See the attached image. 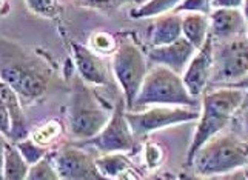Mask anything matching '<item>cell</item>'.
I'll return each mask as SVG.
<instances>
[{
	"mask_svg": "<svg viewBox=\"0 0 248 180\" xmlns=\"http://www.w3.org/2000/svg\"><path fill=\"white\" fill-rule=\"evenodd\" d=\"M117 42L114 39L113 34L109 32H105V31H100V32H96L93 34L91 37V42H90V48L96 51L97 54H104V56H108L114 54V51L117 49Z\"/></svg>",
	"mask_w": 248,
	"mask_h": 180,
	"instance_id": "cb8c5ba5",
	"label": "cell"
},
{
	"mask_svg": "<svg viewBox=\"0 0 248 180\" xmlns=\"http://www.w3.org/2000/svg\"><path fill=\"white\" fill-rule=\"evenodd\" d=\"M196 49L190 42H188L184 36L177 39L176 42L170 45H162V46H151L148 51V60L155 65L167 66L170 70H173L177 74H184L186 70L188 63L196 54Z\"/></svg>",
	"mask_w": 248,
	"mask_h": 180,
	"instance_id": "4fadbf2b",
	"label": "cell"
},
{
	"mask_svg": "<svg viewBox=\"0 0 248 180\" xmlns=\"http://www.w3.org/2000/svg\"><path fill=\"white\" fill-rule=\"evenodd\" d=\"M245 17L242 10H228L217 8L210 13V34L213 39L227 40L241 36L245 30Z\"/></svg>",
	"mask_w": 248,
	"mask_h": 180,
	"instance_id": "5bb4252c",
	"label": "cell"
},
{
	"mask_svg": "<svg viewBox=\"0 0 248 180\" xmlns=\"http://www.w3.org/2000/svg\"><path fill=\"white\" fill-rule=\"evenodd\" d=\"M113 111L102 102L87 82L78 75L73 83L70 108H68V128L74 139L88 140L102 131Z\"/></svg>",
	"mask_w": 248,
	"mask_h": 180,
	"instance_id": "5b68a950",
	"label": "cell"
},
{
	"mask_svg": "<svg viewBox=\"0 0 248 180\" xmlns=\"http://www.w3.org/2000/svg\"><path fill=\"white\" fill-rule=\"evenodd\" d=\"M245 128H247V133H248V109H247V114H245Z\"/></svg>",
	"mask_w": 248,
	"mask_h": 180,
	"instance_id": "1f68e13d",
	"label": "cell"
},
{
	"mask_svg": "<svg viewBox=\"0 0 248 180\" xmlns=\"http://www.w3.org/2000/svg\"><path fill=\"white\" fill-rule=\"evenodd\" d=\"M126 104L125 99L117 102L107 125L102 131L88 140H83L82 145H90L99 152H128L136 148L138 139L131 131V126L126 120Z\"/></svg>",
	"mask_w": 248,
	"mask_h": 180,
	"instance_id": "ba28073f",
	"label": "cell"
},
{
	"mask_svg": "<svg viewBox=\"0 0 248 180\" xmlns=\"http://www.w3.org/2000/svg\"><path fill=\"white\" fill-rule=\"evenodd\" d=\"M247 100V91L234 87L220 85L213 91H208L202 97V109L199 123L193 135V140L186 152V165L190 166L194 154L207 143L211 137L217 135L232 122L233 116L242 108Z\"/></svg>",
	"mask_w": 248,
	"mask_h": 180,
	"instance_id": "6da1fadb",
	"label": "cell"
},
{
	"mask_svg": "<svg viewBox=\"0 0 248 180\" xmlns=\"http://www.w3.org/2000/svg\"><path fill=\"white\" fill-rule=\"evenodd\" d=\"M63 128L61 125L59 120H49V122H45L44 125H40L36 131L31 134V139L34 142H37L42 147H49L53 145L59 137L62 135Z\"/></svg>",
	"mask_w": 248,
	"mask_h": 180,
	"instance_id": "44dd1931",
	"label": "cell"
},
{
	"mask_svg": "<svg viewBox=\"0 0 248 180\" xmlns=\"http://www.w3.org/2000/svg\"><path fill=\"white\" fill-rule=\"evenodd\" d=\"M111 70L116 83L124 92L126 109H133L140 87L148 73V57L131 40L121 42L111 56Z\"/></svg>",
	"mask_w": 248,
	"mask_h": 180,
	"instance_id": "8992f818",
	"label": "cell"
},
{
	"mask_svg": "<svg viewBox=\"0 0 248 180\" xmlns=\"http://www.w3.org/2000/svg\"><path fill=\"white\" fill-rule=\"evenodd\" d=\"M143 160L150 169H156L162 165L164 162V150H162L160 145L155 142H148L145 143L143 148Z\"/></svg>",
	"mask_w": 248,
	"mask_h": 180,
	"instance_id": "484cf974",
	"label": "cell"
},
{
	"mask_svg": "<svg viewBox=\"0 0 248 180\" xmlns=\"http://www.w3.org/2000/svg\"><path fill=\"white\" fill-rule=\"evenodd\" d=\"M190 166L199 177H220L248 168V140L217 134L194 154Z\"/></svg>",
	"mask_w": 248,
	"mask_h": 180,
	"instance_id": "3957f363",
	"label": "cell"
},
{
	"mask_svg": "<svg viewBox=\"0 0 248 180\" xmlns=\"http://www.w3.org/2000/svg\"><path fill=\"white\" fill-rule=\"evenodd\" d=\"M182 19L184 14L181 13H168L164 15L156 17L150 28V45L162 46L170 45L182 37Z\"/></svg>",
	"mask_w": 248,
	"mask_h": 180,
	"instance_id": "2e32d148",
	"label": "cell"
},
{
	"mask_svg": "<svg viewBox=\"0 0 248 180\" xmlns=\"http://www.w3.org/2000/svg\"><path fill=\"white\" fill-rule=\"evenodd\" d=\"M248 74V37H233L217 51L215 49V66L211 82L228 85Z\"/></svg>",
	"mask_w": 248,
	"mask_h": 180,
	"instance_id": "9c48e42d",
	"label": "cell"
},
{
	"mask_svg": "<svg viewBox=\"0 0 248 180\" xmlns=\"http://www.w3.org/2000/svg\"><path fill=\"white\" fill-rule=\"evenodd\" d=\"M213 66H215V39L210 34L205 44L196 51L182 74L185 87L193 97L198 99L203 96L205 88L211 80Z\"/></svg>",
	"mask_w": 248,
	"mask_h": 180,
	"instance_id": "7c38bea8",
	"label": "cell"
},
{
	"mask_svg": "<svg viewBox=\"0 0 248 180\" xmlns=\"http://www.w3.org/2000/svg\"><path fill=\"white\" fill-rule=\"evenodd\" d=\"M17 148L22 152V156L25 157V160L28 162L30 165L37 164L40 159H44L46 154H48V148L46 147H42L37 142H34L31 137H27V139L16 142Z\"/></svg>",
	"mask_w": 248,
	"mask_h": 180,
	"instance_id": "603a6c76",
	"label": "cell"
},
{
	"mask_svg": "<svg viewBox=\"0 0 248 180\" xmlns=\"http://www.w3.org/2000/svg\"><path fill=\"white\" fill-rule=\"evenodd\" d=\"M125 116L128 123L131 126L133 134L139 140L151 133L164 130V128L199 120L201 111L191 106L153 105L151 108L147 109H138V111L126 109Z\"/></svg>",
	"mask_w": 248,
	"mask_h": 180,
	"instance_id": "52a82bcc",
	"label": "cell"
},
{
	"mask_svg": "<svg viewBox=\"0 0 248 180\" xmlns=\"http://www.w3.org/2000/svg\"><path fill=\"white\" fill-rule=\"evenodd\" d=\"M220 87V85H219ZM227 87H234V88H241V90H245L247 91V99H248V74L245 77H242L241 80L237 82H233V83H228ZM247 102V100H245Z\"/></svg>",
	"mask_w": 248,
	"mask_h": 180,
	"instance_id": "f1b7e54d",
	"label": "cell"
},
{
	"mask_svg": "<svg viewBox=\"0 0 248 180\" xmlns=\"http://www.w3.org/2000/svg\"><path fill=\"white\" fill-rule=\"evenodd\" d=\"M96 165L104 179H122L131 173V162L125 152H104L96 159Z\"/></svg>",
	"mask_w": 248,
	"mask_h": 180,
	"instance_id": "d6986e66",
	"label": "cell"
},
{
	"mask_svg": "<svg viewBox=\"0 0 248 180\" xmlns=\"http://www.w3.org/2000/svg\"><path fill=\"white\" fill-rule=\"evenodd\" d=\"M242 14H244V17H245V22H247V25H248V0H244Z\"/></svg>",
	"mask_w": 248,
	"mask_h": 180,
	"instance_id": "4dcf8cb0",
	"label": "cell"
},
{
	"mask_svg": "<svg viewBox=\"0 0 248 180\" xmlns=\"http://www.w3.org/2000/svg\"><path fill=\"white\" fill-rule=\"evenodd\" d=\"M153 105L168 106H199V99L193 97L186 90L181 74L174 73L167 66H151L140 87L138 97L134 100L133 109L138 111Z\"/></svg>",
	"mask_w": 248,
	"mask_h": 180,
	"instance_id": "277c9868",
	"label": "cell"
},
{
	"mask_svg": "<svg viewBox=\"0 0 248 180\" xmlns=\"http://www.w3.org/2000/svg\"><path fill=\"white\" fill-rule=\"evenodd\" d=\"M25 3L31 13L46 19H54L61 10L59 0H25Z\"/></svg>",
	"mask_w": 248,
	"mask_h": 180,
	"instance_id": "d4e9b609",
	"label": "cell"
},
{
	"mask_svg": "<svg viewBox=\"0 0 248 180\" xmlns=\"http://www.w3.org/2000/svg\"><path fill=\"white\" fill-rule=\"evenodd\" d=\"M53 160L61 180H100L96 159L76 145H68L53 154Z\"/></svg>",
	"mask_w": 248,
	"mask_h": 180,
	"instance_id": "30bf717a",
	"label": "cell"
},
{
	"mask_svg": "<svg viewBox=\"0 0 248 180\" xmlns=\"http://www.w3.org/2000/svg\"><path fill=\"white\" fill-rule=\"evenodd\" d=\"M247 37H248V28H247Z\"/></svg>",
	"mask_w": 248,
	"mask_h": 180,
	"instance_id": "d6a6232c",
	"label": "cell"
},
{
	"mask_svg": "<svg viewBox=\"0 0 248 180\" xmlns=\"http://www.w3.org/2000/svg\"><path fill=\"white\" fill-rule=\"evenodd\" d=\"M2 177L5 180H25L28 177L31 165L25 160L17 145L5 135L2 137Z\"/></svg>",
	"mask_w": 248,
	"mask_h": 180,
	"instance_id": "e0dca14e",
	"label": "cell"
},
{
	"mask_svg": "<svg viewBox=\"0 0 248 180\" xmlns=\"http://www.w3.org/2000/svg\"><path fill=\"white\" fill-rule=\"evenodd\" d=\"M182 36L199 49L210 36V14L185 13L182 19Z\"/></svg>",
	"mask_w": 248,
	"mask_h": 180,
	"instance_id": "ac0fdd59",
	"label": "cell"
},
{
	"mask_svg": "<svg viewBox=\"0 0 248 180\" xmlns=\"http://www.w3.org/2000/svg\"><path fill=\"white\" fill-rule=\"evenodd\" d=\"M27 179L28 180H61L56 169V165H54V160L51 156H48V154L44 159H40L37 164L30 166Z\"/></svg>",
	"mask_w": 248,
	"mask_h": 180,
	"instance_id": "7402d4cb",
	"label": "cell"
},
{
	"mask_svg": "<svg viewBox=\"0 0 248 180\" xmlns=\"http://www.w3.org/2000/svg\"><path fill=\"white\" fill-rule=\"evenodd\" d=\"M51 71L37 57L22 49H10L3 40L0 82L8 83L25 102H34L48 90Z\"/></svg>",
	"mask_w": 248,
	"mask_h": 180,
	"instance_id": "7a4b0ae2",
	"label": "cell"
},
{
	"mask_svg": "<svg viewBox=\"0 0 248 180\" xmlns=\"http://www.w3.org/2000/svg\"><path fill=\"white\" fill-rule=\"evenodd\" d=\"M71 53L79 77L83 82L94 85V87H113V70H111V65H107L100 54L85 45L74 44V42L71 44Z\"/></svg>",
	"mask_w": 248,
	"mask_h": 180,
	"instance_id": "8fae6325",
	"label": "cell"
},
{
	"mask_svg": "<svg viewBox=\"0 0 248 180\" xmlns=\"http://www.w3.org/2000/svg\"><path fill=\"white\" fill-rule=\"evenodd\" d=\"M20 96L17 94L10 85L5 82H0V104H3L11 116V133L8 139L11 142H19L27 139L30 134L27 126V117H25Z\"/></svg>",
	"mask_w": 248,
	"mask_h": 180,
	"instance_id": "9a60e30c",
	"label": "cell"
},
{
	"mask_svg": "<svg viewBox=\"0 0 248 180\" xmlns=\"http://www.w3.org/2000/svg\"><path fill=\"white\" fill-rule=\"evenodd\" d=\"M173 13H211V0H182Z\"/></svg>",
	"mask_w": 248,
	"mask_h": 180,
	"instance_id": "4316f807",
	"label": "cell"
},
{
	"mask_svg": "<svg viewBox=\"0 0 248 180\" xmlns=\"http://www.w3.org/2000/svg\"><path fill=\"white\" fill-rule=\"evenodd\" d=\"M85 5H90V6H104L111 3L113 0H82Z\"/></svg>",
	"mask_w": 248,
	"mask_h": 180,
	"instance_id": "f546056e",
	"label": "cell"
},
{
	"mask_svg": "<svg viewBox=\"0 0 248 180\" xmlns=\"http://www.w3.org/2000/svg\"><path fill=\"white\" fill-rule=\"evenodd\" d=\"M244 0H211V10L228 8V10H242Z\"/></svg>",
	"mask_w": 248,
	"mask_h": 180,
	"instance_id": "83f0119b",
	"label": "cell"
},
{
	"mask_svg": "<svg viewBox=\"0 0 248 180\" xmlns=\"http://www.w3.org/2000/svg\"><path fill=\"white\" fill-rule=\"evenodd\" d=\"M182 0H147L130 14L133 19H151L173 13Z\"/></svg>",
	"mask_w": 248,
	"mask_h": 180,
	"instance_id": "ffe728a7",
	"label": "cell"
}]
</instances>
